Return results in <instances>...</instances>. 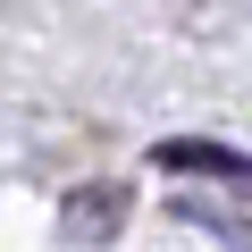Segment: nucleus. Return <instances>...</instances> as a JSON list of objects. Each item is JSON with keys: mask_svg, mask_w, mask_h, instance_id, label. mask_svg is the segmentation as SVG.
<instances>
[{"mask_svg": "<svg viewBox=\"0 0 252 252\" xmlns=\"http://www.w3.org/2000/svg\"><path fill=\"white\" fill-rule=\"evenodd\" d=\"M152 160H160V168H177V177H219V185H244V193H252V152H227V143H185V135H177V143H160Z\"/></svg>", "mask_w": 252, "mask_h": 252, "instance_id": "obj_1", "label": "nucleus"}]
</instances>
